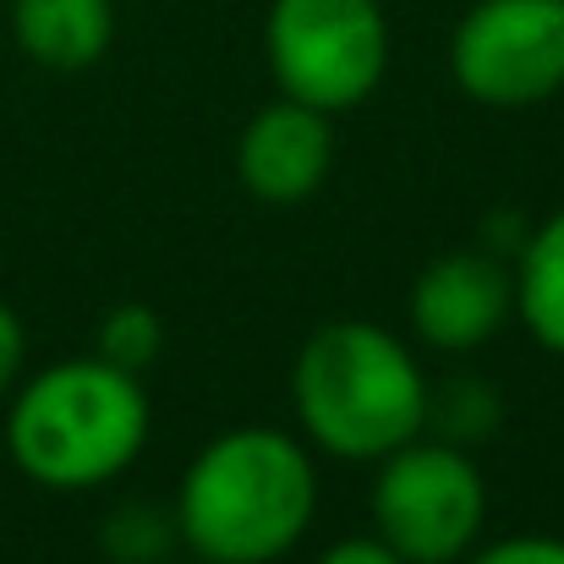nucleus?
I'll use <instances>...</instances> for the list:
<instances>
[{
    "label": "nucleus",
    "instance_id": "4",
    "mask_svg": "<svg viewBox=\"0 0 564 564\" xmlns=\"http://www.w3.org/2000/svg\"><path fill=\"white\" fill-rule=\"evenodd\" d=\"M368 521L405 564H460L488 527L482 466L466 444L416 433L373 466Z\"/></svg>",
    "mask_w": 564,
    "mask_h": 564
},
{
    "label": "nucleus",
    "instance_id": "13",
    "mask_svg": "<svg viewBox=\"0 0 564 564\" xmlns=\"http://www.w3.org/2000/svg\"><path fill=\"white\" fill-rule=\"evenodd\" d=\"M28 373V329H22V318L0 302V405L11 400V389L22 383Z\"/></svg>",
    "mask_w": 564,
    "mask_h": 564
},
{
    "label": "nucleus",
    "instance_id": "15",
    "mask_svg": "<svg viewBox=\"0 0 564 564\" xmlns=\"http://www.w3.org/2000/svg\"><path fill=\"white\" fill-rule=\"evenodd\" d=\"M154 564H197V560H192V554H187V560H154Z\"/></svg>",
    "mask_w": 564,
    "mask_h": 564
},
{
    "label": "nucleus",
    "instance_id": "2",
    "mask_svg": "<svg viewBox=\"0 0 564 564\" xmlns=\"http://www.w3.org/2000/svg\"><path fill=\"white\" fill-rule=\"evenodd\" d=\"M154 405L143 378L94 357H66L22 383L6 400V455L50 494H94L127 477L149 444Z\"/></svg>",
    "mask_w": 564,
    "mask_h": 564
},
{
    "label": "nucleus",
    "instance_id": "5",
    "mask_svg": "<svg viewBox=\"0 0 564 564\" xmlns=\"http://www.w3.org/2000/svg\"><path fill=\"white\" fill-rule=\"evenodd\" d=\"M263 55L285 99L346 116L389 77V17L378 0H269Z\"/></svg>",
    "mask_w": 564,
    "mask_h": 564
},
{
    "label": "nucleus",
    "instance_id": "7",
    "mask_svg": "<svg viewBox=\"0 0 564 564\" xmlns=\"http://www.w3.org/2000/svg\"><path fill=\"white\" fill-rule=\"evenodd\" d=\"M516 318V274L494 247H455L433 258L405 296V324L416 346L438 357H471L505 335Z\"/></svg>",
    "mask_w": 564,
    "mask_h": 564
},
{
    "label": "nucleus",
    "instance_id": "12",
    "mask_svg": "<svg viewBox=\"0 0 564 564\" xmlns=\"http://www.w3.org/2000/svg\"><path fill=\"white\" fill-rule=\"evenodd\" d=\"M460 564H564V538H549V532H521V538L477 543Z\"/></svg>",
    "mask_w": 564,
    "mask_h": 564
},
{
    "label": "nucleus",
    "instance_id": "3",
    "mask_svg": "<svg viewBox=\"0 0 564 564\" xmlns=\"http://www.w3.org/2000/svg\"><path fill=\"white\" fill-rule=\"evenodd\" d=\"M291 411L313 449L346 466H378L427 433L433 383L416 351L383 324L335 318L313 329L291 362Z\"/></svg>",
    "mask_w": 564,
    "mask_h": 564
},
{
    "label": "nucleus",
    "instance_id": "1",
    "mask_svg": "<svg viewBox=\"0 0 564 564\" xmlns=\"http://www.w3.org/2000/svg\"><path fill=\"white\" fill-rule=\"evenodd\" d=\"M318 521L313 444L285 427H230L187 460L171 527L197 564H280Z\"/></svg>",
    "mask_w": 564,
    "mask_h": 564
},
{
    "label": "nucleus",
    "instance_id": "14",
    "mask_svg": "<svg viewBox=\"0 0 564 564\" xmlns=\"http://www.w3.org/2000/svg\"><path fill=\"white\" fill-rule=\"evenodd\" d=\"M313 564H405L378 532H351V538H335Z\"/></svg>",
    "mask_w": 564,
    "mask_h": 564
},
{
    "label": "nucleus",
    "instance_id": "10",
    "mask_svg": "<svg viewBox=\"0 0 564 564\" xmlns=\"http://www.w3.org/2000/svg\"><path fill=\"white\" fill-rule=\"evenodd\" d=\"M510 274H516V324L549 357H564V208L516 247Z\"/></svg>",
    "mask_w": 564,
    "mask_h": 564
},
{
    "label": "nucleus",
    "instance_id": "9",
    "mask_svg": "<svg viewBox=\"0 0 564 564\" xmlns=\"http://www.w3.org/2000/svg\"><path fill=\"white\" fill-rule=\"evenodd\" d=\"M11 44L55 77L99 66L116 44V0H11Z\"/></svg>",
    "mask_w": 564,
    "mask_h": 564
},
{
    "label": "nucleus",
    "instance_id": "8",
    "mask_svg": "<svg viewBox=\"0 0 564 564\" xmlns=\"http://www.w3.org/2000/svg\"><path fill=\"white\" fill-rule=\"evenodd\" d=\"M335 171V116L302 99H269L236 138V182L269 208H296Z\"/></svg>",
    "mask_w": 564,
    "mask_h": 564
},
{
    "label": "nucleus",
    "instance_id": "11",
    "mask_svg": "<svg viewBox=\"0 0 564 564\" xmlns=\"http://www.w3.org/2000/svg\"><path fill=\"white\" fill-rule=\"evenodd\" d=\"M94 351H99L105 362H116V368H127V373L143 378L160 357H165V318H160L149 302H121V307L105 313Z\"/></svg>",
    "mask_w": 564,
    "mask_h": 564
},
{
    "label": "nucleus",
    "instance_id": "6",
    "mask_svg": "<svg viewBox=\"0 0 564 564\" xmlns=\"http://www.w3.org/2000/svg\"><path fill=\"white\" fill-rule=\"evenodd\" d=\"M449 83L482 110L564 94V0H471L449 28Z\"/></svg>",
    "mask_w": 564,
    "mask_h": 564
}]
</instances>
